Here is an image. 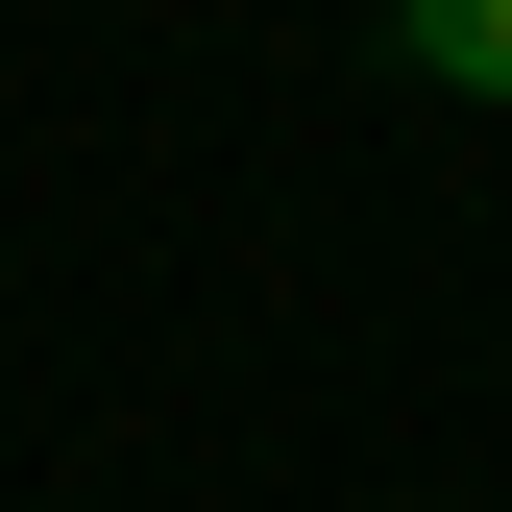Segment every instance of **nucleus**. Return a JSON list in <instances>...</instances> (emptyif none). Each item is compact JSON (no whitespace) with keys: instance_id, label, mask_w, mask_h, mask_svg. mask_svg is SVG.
<instances>
[{"instance_id":"nucleus-1","label":"nucleus","mask_w":512,"mask_h":512,"mask_svg":"<svg viewBox=\"0 0 512 512\" xmlns=\"http://www.w3.org/2000/svg\"><path fill=\"white\" fill-rule=\"evenodd\" d=\"M391 49H415L439 98H512V0H391Z\"/></svg>"}]
</instances>
